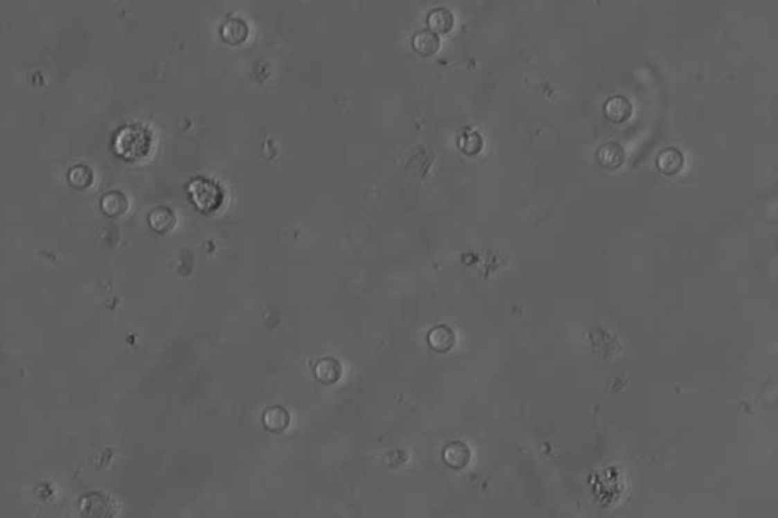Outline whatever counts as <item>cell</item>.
Listing matches in <instances>:
<instances>
[{
  "label": "cell",
  "instance_id": "1",
  "mask_svg": "<svg viewBox=\"0 0 778 518\" xmlns=\"http://www.w3.org/2000/svg\"><path fill=\"white\" fill-rule=\"evenodd\" d=\"M633 104L625 96H612L605 102L603 111L611 122L624 123L633 116Z\"/></svg>",
  "mask_w": 778,
  "mask_h": 518
},
{
  "label": "cell",
  "instance_id": "2",
  "mask_svg": "<svg viewBox=\"0 0 778 518\" xmlns=\"http://www.w3.org/2000/svg\"><path fill=\"white\" fill-rule=\"evenodd\" d=\"M657 166L664 175H677L684 168V154L677 148H666L658 155Z\"/></svg>",
  "mask_w": 778,
  "mask_h": 518
},
{
  "label": "cell",
  "instance_id": "3",
  "mask_svg": "<svg viewBox=\"0 0 778 518\" xmlns=\"http://www.w3.org/2000/svg\"><path fill=\"white\" fill-rule=\"evenodd\" d=\"M599 161L603 168L607 169H617L622 166L626 160V152L624 146L617 143V141H608L599 148Z\"/></svg>",
  "mask_w": 778,
  "mask_h": 518
},
{
  "label": "cell",
  "instance_id": "4",
  "mask_svg": "<svg viewBox=\"0 0 778 518\" xmlns=\"http://www.w3.org/2000/svg\"><path fill=\"white\" fill-rule=\"evenodd\" d=\"M192 195L196 206L202 210H210L211 207H215V204H218L215 195L221 196L215 184L204 181V179H201V181H195L192 184Z\"/></svg>",
  "mask_w": 778,
  "mask_h": 518
},
{
  "label": "cell",
  "instance_id": "5",
  "mask_svg": "<svg viewBox=\"0 0 778 518\" xmlns=\"http://www.w3.org/2000/svg\"><path fill=\"white\" fill-rule=\"evenodd\" d=\"M249 28L242 19H229L221 28V37L231 46L242 44L248 38Z\"/></svg>",
  "mask_w": 778,
  "mask_h": 518
},
{
  "label": "cell",
  "instance_id": "6",
  "mask_svg": "<svg viewBox=\"0 0 778 518\" xmlns=\"http://www.w3.org/2000/svg\"><path fill=\"white\" fill-rule=\"evenodd\" d=\"M290 424L289 412L281 406L268 407L263 413V426L272 434H281Z\"/></svg>",
  "mask_w": 778,
  "mask_h": 518
},
{
  "label": "cell",
  "instance_id": "7",
  "mask_svg": "<svg viewBox=\"0 0 778 518\" xmlns=\"http://www.w3.org/2000/svg\"><path fill=\"white\" fill-rule=\"evenodd\" d=\"M315 375L317 379L324 384H333L339 382L342 377V366L339 360L335 357H324L321 359L315 366Z\"/></svg>",
  "mask_w": 778,
  "mask_h": 518
},
{
  "label": "cell",
  "instance_id": "8",
  "mask_svg": "<svg viewBox=\"0 0 778 518\" xmlns=\"http://www.w3.org/2000/svg\"><path fill=\"white\" fill-rule=\"evenodd\" d=\"M412 47L421 57H430L439 49V37L430 29H424L412 37Z\"/></svg>",
  "mask_w": 778,
  "mask_h": 518
},
{
  "label": "cell",
  "instance_id": "9",
  "mask_svg": "<svg viewBox=\"0 0 778 518\" xmlns=\"http://www.w3.org/2000/svg\"><path fill=\"white\" fill-rule=\"evenodd\" d=\"M429 343L435 351L444 352L453 348L454 342H457V336H454L453 330L445 325H438L434 330H430L429 333Z\"/></svg>",
  "mask_w": 778,
  "mask_h": 518
},
{
  "label": "cell",
  "instance_id": "10",
  "mask_svg": "<svg viewBox=\"0 0 778 518\" xmlns=\"http://www.w3.org/2000/svg\"><path fill=\"white\" fill-rule=\"evenodd\" d=\"M427 23L432 33H435L436 35L450 33L454 26L453 12L445 10V8H438V10H434L429 14Z\"/></svg>",
  "mask_w": 778,
  "mask_h": 518
},
{
  "label": "cell",
  "instance_id": "11",
  "mask_svg": "<svg viewBox=\"0 0 778 518\" xmlns=\"http://www.w3.org/2000/svg\"><path fill=\"white\" fill-rule=\"evenodd\" d=\"M82 512L85 517L89 518H107V509H102V508H108V500L105 499V496H102L100 492H90L89 496H85L82 499Z\"/></svg>",
  "mask_w": 778,
  "mask_h": 518
},
{
  "label": "cell",
  "instance_id": "12",
  "mask_svg": "<svg viewBox=\"0 0 778 518\" xmlns=\"http://www.w3.org/2000/svg\"><path fill=\"white\" fill-rule=\"evenodd\" d=\"M444 461L453 468L466 467L470 461V450L466 444L452 443L445 447Z\"/></svg>",
  "mask_w": 778,
  "mask_h": 518
},
{
  "label": "cell",
  "instance_id": "13",
  "mask_svg": "<svg viewBox=\"0 0 778 518\" xmlns=\"http://www.w3.org/2000/svg\"><path fill=\"white\" fill-rule=\"evenodd\" d=\"M149 224H151L154 230L160 231V233H166V231L174 229L175 216L169 208L160 207V208L154 210L151 216H149Z\"/></svg>",
  "mask_w": 778,
  "mask_h": 518
}]
</instances>
